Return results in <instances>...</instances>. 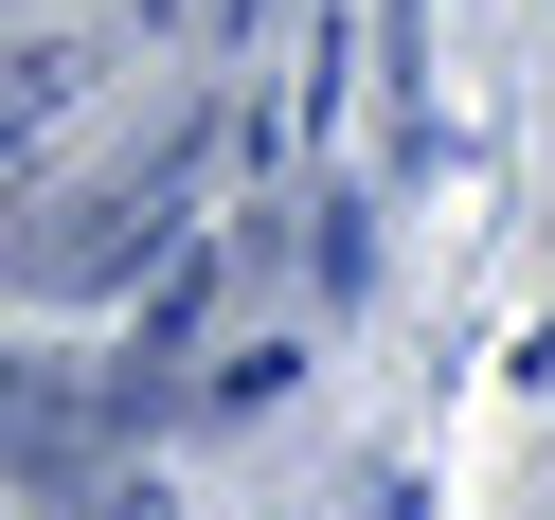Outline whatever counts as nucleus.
<instances>
[{
  "label": "nucleus",
  "instance_id": "nucleus-1",
  "mask_svg": "<svg viewBox=\"0 0 555 520\" xmlns=\"http://www.w3.org/2000/svg\"><path fill=\"white\" fill-rule=\"evenodd\" d=\"M0 467H37V484H90V467H108V413H90L73 377L0 359Z\"/></svg>",
  "mask_w": 555,
  "mask_h": 520
}]
</instances>
